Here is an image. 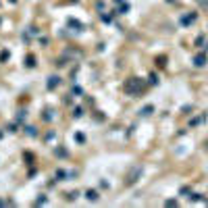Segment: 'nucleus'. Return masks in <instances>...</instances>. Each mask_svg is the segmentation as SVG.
<instances>
[{"label":"nucleus","instance_id":"f257e3e1","mask_svg":"<svg viewBox=\"0 0 208 208\" xmlns=\"http://www.w3.org/2000/svg\"><path fill=\"white\" fill-rule=\"evenodd\" d=\"M196 65H204V56H198V58H196Z\"/></svg>","mask_w":208,"mask_h":208}]
</instances>
